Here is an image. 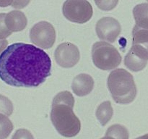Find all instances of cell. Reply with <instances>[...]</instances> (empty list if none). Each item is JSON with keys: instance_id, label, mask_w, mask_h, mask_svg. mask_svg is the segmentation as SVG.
I'll return each instance as SVG.
<instances>
[{"instance_id": "6da1fadb", "label": "cell", "mask_w": 148, "mask_h": 139, "mask_svg": "<svg viewBox=\"0 0 148 139\" xmlns=\"http://www.w3.org/2000/svg\"><path fill=\"white\" fill-rule=\"evenodd\" d=\"M47 53L32 44L14 43L0 55V78L14 87H37L51 74Z\"/></svg>"}, {"instance_id": "7a4b0ae2", "label": "cell", "mask_w": 148, "mask_h": 139, "mask_svg": "<svg viewBox=\"0 0 148 139\" xmlns=\"http://www.w3.org/2000/svg\"><path fill=\"white\" fill-rule=\"evenodd\" d=\"M75 98L69 91L55 96L52 102L51 120L58 133L66 138L75 137L81 130V122L73 111Z\"/></svg>"}, {"instance_id": "3957f363", "label": "cell", "mask_w": 148, "mask_h": 139, "mask_svg": "<svg viewBox=\"0 0 148 139\" xmlns=\"http://www.w3.org/2000/svg\"><path fill=\"white\" fill-rule=\"evenodd\" d=\"M107 85L112 98L117 104H130L137 96V89L134 77L122 68L114 70L109 74Z\"/></svg>"}, {"instance_id": "277c9868", "label": "cell", "mask_w": 148, "mask_h": 139, "mask_svg": "<svg viewBox=\"0 0 148 139\" xmlns=\"http://www.w3.org/2000/svg\"><path fill=\"white\" fill-rule=\"evenodd\" d=\"M92 59L95 67L103 70L116 68L121 62V56L113 45L105 41H98L92 48Z\"/></svg>"}, {"instance_id": "5b68a950", "label": "cell", "mask_w": 148, "mask_h": 139, "mask_svg": "<svg viewBox=\"0 0 148 139\" xmlns=\"http://www.w3.org/2000/svg\"><path fill=\"white\" fill-rule=\"evenodd\" d=\"M62 12L68 20L79 24L89 21L93 14L92 5L87 0H66Z\"/></svg>"}, {"instance_id": "8992f818", "label": "cell", "mask_w": 148, "mask_h": 139, "mask_svg": "<svg viewBox=\"0 0 148 139\" xmlns=\"http://www.w3.org/2000/svg\"><path fill=\"white\" fill-rule=\"evenodd\" d=\"M30 39L36 46L41 49H50L56 41V30L50 23L40 21L30 29Z\"/></svg>"}, {"instance_id": "52a82bcc", "label": "cell", "mask_w": 148, "mask_h": 139, "mask_svg": "<svg viewBox=\"0 0 148 139\" xmlns=\"http://www.w3.org/2000/svg\"><path fill=\"white\" fill-rule=\"evenodd\" d=\"M54 59L59 66L71 68L78 63L80 59V53L76 45L66 42L57 46L54 52Z\"/></svg>"}, {"instance_id": "ba28073f", "label": "cell", "mask_w": 148, "mask_h": 139, "mask_svg": "<svg viewBox=\"0 0 148 139\" xmlns=\"http://www.w3.org/2000/svg\"><path fill=\"white\" fill-rule=\"evenodd\" d=\"M97 36L101 40L114 43L121 31L119 22L111 17H105L100 19L95 25Z\"/></svg>"}, {"instance_id": "9c48e42d", "label": "cell", "mask_w": 148, "mask_h": 139, "mask_svg": "<svg viewBox=\"0 0 148 139\" xmlns=\"http://www.w3.org/2000/svg\"><path fill=\"white\" fill-rule=\"evenodd\" d=\"M94 87V80L88 74L81 73L77 75L73 80L72 89L78 96H85L92 91Z\"/></svg>"}, {"instance_id": "30bf717a", "label": "cell", "mask_w": 148, "mask_h": 139, "mask_svg": "<svg viewBox=\"0 0 148 139\" xmlns=\"http://www.w3.org/2000/svg\"><path fill=\"white\" fill-rule=\"evenodd\" d=\"M27 17L23 12L13 10L6 14L5 24L12 33L23 30L27 26Z\"/></svg>"}, {"instance_id": "8fae6325", "label": "cell", "mask_w": 148, "mask_h": 139, "mask_svg": "<svg viewBox=\"0 0 148 139\" xmlns=\"http://www.w3.org/2000/svg\"><path fill=\"white\" fill-rule=\"evenodd\" d=\"M133 15L136 25L148 30V4L142 3L136 5L133 9Z\"/></svg>"}, {"instance_id": "7c38bea8", "label": "cell", "mask_w": 148, "mask_h": 139, "mask_svg": "<svg viewBox=\"0 0 148 139\" xmlns=\"http://www.w3.org/2000/svg\"><path fill=\"white\" fill-rule=\"evenodd\" d=\"M148 61L139 56L131 50L129 51L124 58V65L129 70L134 72H139L144 69Z\"/></svg>"}, {"instance_id": "4fadbf2b", "label": "cell", "mask_w": 148, "mask_h": 139, "mask_svg": "<svg viewBox=\"0 0 148 139\" xmlns=\"http://www.w3.org/2000/svg\"><path fill=\"white\" fill-rule=\"evenodd\" d=\"M114 114V109L110 101L101 103L96 109L95 115L102 126L106 125L111 120Z\"/></svg>"}, {"instance_id": "5bb4252c", "label": "cell", "mask_w": 148, "mask_h": 139, "mask_svg": "<svg viewBox=\"0 0 148 139\" xmlns=\"http://www.w3.org/2000/svg\"><path fill=\"white\" fill-rule=\"evenodd\" d=\"M132 45L140 46L148 52V30L134 26L132 30Z\"/></svg>"}, {"instance_id": "9a60e30c", "label": "cell", "mask_w": 148, "mask_h": 139, "mask_svg": "<svg viewBox=\"0 0 148 139\" xmlns=\"http://www.w3.org/2000/svg\"><path fill=\"white\" fill-rule=\"evenodd\" d=\"M105 136H109L114 139H129V131L127 127L119 124L113 125L108 128Z\"/></svg>"}, {"instance_id": "2e32d148", "label": "cell", "mask_w": 148, "mask_h": 139, "mask_svg": "<svg viewBox=\"0 0 148 139\" xmlns=\"http://www.w3.org/2000/svg\"><path fill=\"white\" fill-rule=\"evenodd\" d=\"M14 129L11 120L5 114H0V139H6L9 137Z\"/></svg>"}, {"instance_id": "e0dca14e", "label": "cell", "mask_w": 148, "mask_h": 139, "mask_svg": "<svg viewBox=\"0 0 148 139\" xmlns=\"http://www.w3.org/2000/svg\"><path fill=\"white\" fill-rule=\"evenodd\" d=\"M12 102L7 97L0 94V112L7 116H10L13 112Z\"/></svg>"}, {"instance_id": "ac0fdd59", "label": "cell", "mask_w": 148, "mask_h": 139, "mask_svg": "<svg viewBox=\"0 0 148 139\" xmlns=\"http://www.w3.org/2000/svg\"><path fill=\"white\" fill-rule=\"evenodd\" d=\"M98 7L103 11H110L115 8L119 0H94Z\"/></svg>"}, {"instance_id": "d6986e66", "label": "cell", "mask_w": 148, "mask_h": 139, "mask_svg": "<svg viewBox=\"0 0 148 139\" xmlns=\"http://www.w3.org/2000/svg\"><path fill=\"white\" fill-rule=\"evenodd\" d=\"M5 13H0V39H6L12 34L5 24Z\"/></svg>"}, {"instance_id": "ffe728a7", "label": "cell", "mask_w": 148, "mask_h": 139, "mask_svg": "<svg viewBox=\"0 0 148 139\" xmlns=\"http://www.w3.org/2000/svg\"><path fill=\"white\" fill-rule=\"evenodd\" d=\"M12 139H34V137L28 130L18 129L14 133Z\"/></svg>"}, {"instance_id": "44dd1931", "label": "cell", "mask_w": 148, "mask_h": 139, "mask_svg": "<svg viewBox=\"0 0 148 139\" xmlns=\"http://www.w3.org/2000/svg\"><path fill=\"white\" fill-rule=\"evenodd\" d=\"M30 1V0H14L11 6L13 8L20 10V9L25 8L26 6L28 5Z\"/></svg>"}, {"instance_id": "7402d4cb", "label": "cell", "mask_w": 148, "mask_h": 139, "mask_svg": "<svg viewBox=\"0 0 148 139\" xmlns=\"http://www.w3.org/2000/svg\"><path fill=\"white\" fill-rule=\"evenodd\" d=\"M8 46V41L6 39H0V54Z\"/></svg>"}, {"instance_id": "603a6c76", "label": "cell", "mask_w": 148, "mask_h": 139, "mask_svg": "<svg viewBox=\"0 0 148 139\" xmlns=\"http://www.w3.org/2000/svg\"><path fill=\"white\" fill-rule=\"evenodd\" d=\"M14 0H0V7H7L12 5Z\"/></svg>"}, {"instance_id": "cb8c5ba5", "label": "cell", "mask_w": 148, "mask_h": 139, "mask_svg": "<svg viewBox=\"0 0 148 139\" xmlns=\"http://www.w3.org/2000/svg\"><path fill=\"white\" fill-rule=\"evenodd\" d=\"M136 139H148V133L146 135H144V136H140V137H138Z\"/></svg>"}, {"instance_id": "d4e9b609", "label": "cell", "mask_w": 148, "mask_h": 139, "mask_svg": "<svg viewBox=\"0 0 148 139\" xmlns=\"http://www.w3.org/2000/svg\"><path fill=\"white\" fill-rule=\"evenodd\" d=\"M101 139H114V138L111 137H109V136H105V137L102 138H101Z\"/></svg>"}, {"instance_id": "484cf974", "label": "cell", "mask_w": 148, "mask_h": 139, "mask_svg": "<svg viewBox=\"0 0 148 139\" xmlns=\"http://www.w3.org/2000/svg\"><path fill=\"white\" fill-rule=\"evenodd\" d=\"M147 1H148V0H147Z\"/></svg>"}]
</instances>
